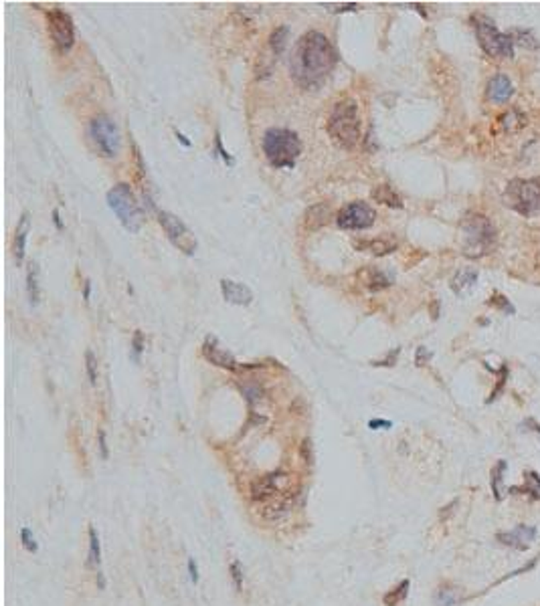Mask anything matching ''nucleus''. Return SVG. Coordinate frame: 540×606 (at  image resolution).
Returning a JSON list of instances; mask_svg holds the SVG:
<instances>
[{"label":"nucleus","instance_id":"nucleus-1","mask_svg":"<svg viewBox=\"0 0 540 606\" xmlns=\"http://www.w3.org/2000/svg\"><path fill=\"white\" fill-rule=\"evenodd\" d=\"M338 63V53L330 39L310 31L296 43L290 57V73L302 87H314L324 81Z\"/></svg>","mask_w":540,"mask_h":606},{"label":"nucleus","instance_id":"nucleus-2","mask_svg":"<svg viewBox=\"0 0 540 606\" xmlns=\"http://www.w3.org/2000/svg\"><path fill=\"white\" fill-rule=\"evenodd\" d=\"M328 136L332 142L342 148V150H352L358 139H360V116H358V102L346 97L340 99L334 105L330 111V118L326 123Z\"/></svg>","mask_w":540,"mask_h":606},{"label":"nucleus","instance_id":"nucleus-3","mask_svg":"<svg viewBox=\"0 0 540 606\" xmlns=\"http://www.w3.org/2000/svg\"><path fill=\"white\" fill-rule=\"evenodd\" d=\"M263 154L274 168H294L302 154V142L288 128H271L263 134Z\"/></svg>","mask_w":540,"mask_h":606},{"label":"nucleus","instance_id":"nucleus-4","mask_svg":"<svg viewBox=\"0 0 540 606\" xmlns=\"http://www.w3.org/2000/svg\"><path fill=\"white\" fill-rule=\"evenodd\" d=\"M496 239H498L496 228L488 216L473 212L461 221V245L468 257L480 259L492 253V249L496 247Z\"/></svg>","mask_w":540,"mask_h":606},{"label":"nucleus","instance_id":"nucleus-5","mask_svg":"<svg viewBox=\"0 0 540 606\" xmlns=\"http://www.w3.org/2000/svg\"><path fill=\"white\" fill-rule=\"evenodd\" d=\"M107 207L114 210V214L120 219V223L126 230L130 233H138L146 216H144V210L140 207L138 198L134 196L132 188L128 184H116L112 191L107 192Z\"/></svg>","mask_w":540,"mask_h":606},{"label":"nucleus","instance_id":"nucleus-6","mask_svg":"<svg viewBox=\"0 0 540 606\" xmlns=\"http://www.w3.org/2000/svg\"><path fill=\"white\" fill-rule=\"evenodd\" d=\"M504 205L514 208L522 216L540 212V176L526 180H512L504 192Z\"/></svg>","mask_w":540,"mask_h":606},{"label":"nucleus","instance_id":"nucleus-7","mask_svg":"<svg viewBox=\"0 0 540 606\" xmlns=\"http://www.w3.org/2000/svg\"><path fill=\"white\" fill-rule=\"evenodd\" d=\"M475 35L480 41V47L494 59H512L514 57V43L510 35H502L496 25L486 17L473 18Z\"/></svg>","mask_w":540,"mask_h":606},{"label":"nucleus","instance_id":"nucleus-8","mask_svg":"<svg viewBox=\"0 0 540 606\" xmlns=\"http://www.w3.org/2000/svg\"><path fill=\"white\" fill-rule=\"evenodd\" d=\"M89 136H91L95 150L100 152V156H118L120 146H122V136H120L118 125L109 120L105 113H100V116H95L93 120L89 121Z\"/></svg>","mask_w":540,"mask_h":606},{"label":"nucleus","instance_id":"nucleus-9","mask_svg":"<svg viewBox=\"0 0 540 606\" xmlns=\"http://www.w3.org/2000/svg\"><path fill=\"white\" fill-rule=\"evenodd\" d=\"M158 223L164 228L168 241L173 242L178 251H182L184 255H194L196 253V239L191 233V228L184 225L178 216L166 212V210H160L158 212Z\"/></svg>","mask_w":540,"mask_h":606},{"label":"nucleus","instance_id":"nucleus-10","mask_svg":"<svg viewBox=\"0 0 540 606\" xmlns=\"http://www.w3.org/2000/svg\"><path fill=\"white\" fill-rule=\"evenodd\" d=\"M374 219H377V212L372 210V207L363 200H356L338 212L336 225L344 230H365L374 225Z\"/></svg>","mask_w":540,"mask_h":606},{"label":"nucleus","instance_id":"nucleus-11","mask_svg":"<svg viewBox=\"0 0 540 606\" xmlns=\"http://www.w3.org/2000/svg\"><path fill=\"white\" fill-rule=\"evenodd\" d=\"M47 25H49V33H51L55 47L61 53L69 51L75 43V27L69 15L59 8H53L47 13Z\"/></svg>","mask_w":540,"mask_h":606},{"label":"nucleus","instance_id":"nucleus-12","mask_svg":"<svg viewBox=\"0 0 540 606\" xmlns=\"http://www.w3.org/2000/svg\"><path fill=\"white\" fill-rule=\"evenodd\" d=\"M203 356H205L210 364L219 366V368H227V370H237V368H239L235 356L223 346H219V342H217L215 338H207V340H205V344H203Z\"/></svg>","mask_w":540,"mask_h":606},{"label":"nucleus","instance_id":"nucleus-13","mask_svg":"<svg viewBox=\"0 0 540 606\" xmlns=\"http://www.w3.org/2000/svg\"><path fill=\"white\" fill-rule=\"evenodd\" d=\"M221 294L233 305H249L253 301V291L233 279H221Z\"/></svg>","mask_w":540,"mask_h":606},{"label":"nucleus","instance_id":"nucleus-14","mask_svg":"<svg viewBox=\"0 0 540 606\" xmlns=\"http://www.w3.org/2000/svg\"><path fill=\"white\" fill-rule=\"evenodd\" d=\"M514 95V85L510 81V77L504 73H498L490 79L488 85V99L494 104H504L510 97Z\"/></svg>","mask_w":540,"mask_h":606},{"label":"nucleus","instance_id":"nucleus-15","mask_svg":"<svg viewBox=\"0 0 540 606\" xmlns=\"http://www.w3.org/2000/svg\"><path fill=\"white\" fill-rule=\"evenodd\" d=\"M283 479L281 473H271V475H263L259 479H255L251 483V495L255 500H267L274 497L279 491V481Z\"/></svg>","mask_w":540,"mask_h":606},{"label":"nucleus","instance_id":"nucleus-16","mask_svg":"<svg viewBox=\"0 0 540 606\" xmlns=\"http://www.w3.org/2000/svg\"><path fill=\"white\" fill-rule=\"evenodd\" d=\"M352 247L356 251H365V253H372V255H389L397 249V241L389 239V237H379V239H360V241H352Z\"/></svg>","mask_w":540,"mask_h":606},{"label":"nucleus","instance_id":"nucleus-17","mask_svg":"<svg viewBox=\"0 0 540 606\" xmlns=\"http://www.w3.org/2000/svg\"><path fill=\"white\" fill-rule=\"evenodd\" d=\"M536 536V530L534 528H528V525H518L516 530L508 532V534H500L498 539L506 544V546H512V548H518V550H526L530 546V542Z\"/></svg>","mask_w":540,"mask_h":606},{"label":"nucleus","instance_id":"nucleus-18","mask_svg":"<svg viewBox=\"0 0 540 606\" xmlns=\"http://www.w3.org/2000/svg\"><path fill=\"white\" fill-rule=\"evenodd\" d=\"M31 233V216L29 212H22L20 221H18L17 230H15V257L18 263H22L25 259V249H27V239Z\"/></svg>","mask_w":540,"mask_h":606},{"label":"nucleus","instance_id":"nucleus-19","mask_svg":"<svg viewBox=\"0 0 540 606\" xmlns=\"http://www.w3.org/2000/svg\"><path fill=\"white\" fill-rule=\"evenodd\" d=\"M475 281H478V271H475V269H470V267L459 269V271L455 273V277L452 279L453 294L461 295V297L468 295L471 289H473Z\"/></svg>","mask_w":540,"mask_h":606},{"label":"nucleus","instance_id":"nucleus-20","mask_svg":"<svg viewBox=\"0 0 540 606\" xmlns=\"http://www.w3.org/2000/svg\"><path fill=\"white\" fill-rule=\"evenodd\" d=\"M372 198H374L377 202H381V205H386V207H393V208L403 207L399 194L393 191L389 184H381V186H377V188L372 191Z\"/></svg>","mask_w":540,"mask_h":606},{"label":"nucleus","instance_id":"nucleus-21","mask_svg":"<svg viewBox=\"0 0 540 606\" xmlns=\"http://www.w3.org/2000/svg\"><path fill=\"white\" fill-rule=\"evenodd\" d=\"M360 277H363V283L366 287L372 289V291H379V289H384V287L391 285V279L383 275L381 271H377V269H365L360 273Z\"/></svg>","mask_w":540,"mask_h":606},{"label":"nucleus","instance_id":"nucleus-22","mask_svg":"<svg viewBox=\"0 0 540 606\" xmlns=\"http://www.w3.org/2000/svg\"><path fill=\"white\" fill-rule=\"evenodd\" d=\"M290 511V505L285 500H276V502L267 503L262 509V516L267 521H279L285 514Z\"/></svg>","mask_w":540,"mask_h":606},{"label":"nucleus","instance_id":"nucleus-23","mask_svg":"<svg viewBox=\"0 0 540 606\" xmlns=\"http://www.w3.org/2000/svg\"><path fill=\"white\" fill-rule=\"evenodd\" d=\"M102 564V548H100V536L95 532V528H89V566L91 568H100Z\"/></svg>","mask_w":540,"mask_h":606},{"label":"nucleus","instance_id":"nucleus-24","mask_svg":"<svg viewBox=\"0 0 540 606\" xmlns=\"http://www.w3.org/2000/svg\"><path fill=\"white\" fill-rule=\"evenodd\" d=\"M27 291H29V301L36 305L39 303V267L36 263H31L29 265V271H27Z\"/></svg>","mask_w":540,"mask_h":606},{"label":"nucleus","instance_id":"nucleus-25","mask_svg":"<svg viewBox=\"0 0 540 606\" xmlns=\"http://www.w3.org/2000/svg\"><path fill=\"white\" fill-rule=\"evenodd\" d=\"M288 35H290L288 27H279V29H276V31L271 33V36H269V47H271V51H274L276 57L281 55L283 49H285V45H288Z\"/></svg>","mask_w":540,"mask_h":606},{"label":"nucleus","instance_id":"nucleus-26","mask_svg":"<svg viewBox=\"0 0 540 606\" xmlns=\"http://www.w3.org/2000/svg\"><path fill=\"white\" fill-rule=\"evenodd\" d=\"M512 491H522L532 495L534 500H540V477L536 473H526V483L522 487H514Z\"/></svg>","mask_w":540,"mask_h":606},{"label":"nucleus","instance_id":"nucleus-27","mask_svg":"<svg viewBox=\"0 0 540 606\" xmlns=\"http://www.w3.org/2000/svg\"><path fill=\"white\" fill-rule=\"evenodd\" d=\"M407 592H409V580H403L397 588L393 590V592H389V594L384 596V605L397 606L399 602H403V600L407 598Z\"/></svg>","mask_w":540,"mask_h":606},{"label":"nucleus","instance_id":"nucleus-28","mask_svg":"<svg viewBox=\"0 0 540 606\" xmlns=\"http://www.w3.org/2000/svg\"><path fill=\"white\" fill-rule=\"evenodd\" d=\"M506 471V461H500L496 469H494V475H492V489H494V495L496 500H502V489H500V481H502V473Z\"/></svg>","mask_w":540,"mask_h":606},{"label":"nucleus","instance_id":"nucleus-29","mask_svg":"<svg viewBox=\"0 0 540 606\" xmlns=\"http://www.w3.org/2000/svg\"><path fill=\"white\" fill-rule=\"evenodd\" d=\"M522 120H524L522 116H520L518 111H514V109H512L508 116H504V118H502V121H504V128L508 130V132H514V130L522 128L524 125Z\"/></svg>","mask_w":540,"mask_h":606},{"label":"nucleus","instance_id":"nucleus-30","mask_svg":"<svg viewBox=\"0 0 540 606\" xmlns=\"http://www.w3.org/2000/svg\"><path fill=\"white\" fill-rule=\"evenodd\" d=\"M86 366H88V376L91 384L97 382V360H95V354L88 350L86 352Z\"/></svg>","mask_w":540,"mask_h":606},{"label":"nucleus","instance_id":"nucleus-31","mask_svg":"<svg viewBox=\"0 0 540 606\" xmlns=\"http://www.w3.org/2000/svg\"><path fill=\"white\" fill-rule=\"evenodd\" d=\"M20 539H22V546H25V550H29V552H36V550H39L35 537H33V534H31V530H29V528H22V530H20Z\"/></svg>","mask_w":540,"mask_h":606},{"label":"nucleus","instance_id":"nucleus-32","mask_svg":"<svg viewBox=\"0 0 540 606\" xmlns=\"http://www.w3.org/2000/svg\"><path fill=\"white\" fill-rule=\"evenodd\" d=\"M229 570H231V578H233L235 588L237 590L243 588V570H241V564H239V562H233Z\"/></svg>","mask_w":540,"mask_h":606},{"label":"nucleus","instance_id":"nucleus-33","mask_svg":"<svg viewBox=\"0 0 540 606\" xmlns=\"http://www.w3.org/2000/svg\"><path fill=\"white\" fill-rule=\"evenodd\" d=\"M514 35L520 39V45L528 47V49H536L539 47V43L534 41V36L530 35L528 31H514Z\"/></svg>","mask_w":540,"mask_h":606},{"label":"nucleus","instance_id":"nucleus-34","mask_svg":"<svg viewBox=\"0 0 540 606\" xmlns=\"http://www.w3.org/2000/svg\"><path fill=\"white\" fill-rule=\"evenodd\" d=\"M215 148H217V152H219V156L223 158V162H227L229 166H233L235 164V160H233V156L227 152L225 148H223V144H221V134L217 132V136H215Z\"/></svg>","mask_w":540,"mask_h":606},{"label":"nucleus","instance_id":"nucleus-35","mask_svg":"<svg viewBox=\"0 0 540 606\" xmlns=\"http://www.w3.org/2000/svg\"><path fill=\"white\" fill-rule=\"evenodd\" d=\"M132 347H134V358L138 360L140 354H142V350H144V336H142V331H136L134 333V338H132Z\"/></svg>","mask_w":540,"mask_h":606},{"label":"nucleus","instance_id":"nucleus-36","mask_svg":"<svg viewBox=\"0 0 540 606\" xmlns=\"http://www.w3.org/2000/svg\"><path fill=\"white\" fill-rule=\"evenodd\" d=\"M189 574H191L192 582L196 584V582H198V568H196V564H194L192 558H189Z\"/></svg>","mask_w":540,"mask_h":606},{"label":"nucleus","instance_id":"nucleus-37","mask_svg":"<svg viewBox=\"0 0 540 606\" xmlns=\"http://www.w3.org/2000/svg\"><path fill=\"white\" fill-rule=\"evenodd\" d=\"M100 450H102V457H104V459L109 457V453H107V441H105L104 431H100Z\"/></svg>","mask_w":540,"mask_h":606},{"label":"nucleus","instance_id":"nucleus-38","mask_svg":"<svg viewBox=\"0 0 540 606\" xmlns=\"http://www.w3.org/2000/svg\"><path fill=\"white\" fill-rule=\"evenodd\" d=\"M368 427H370V429H381V427L389 429V427H391V422H389V420H370V422H368Z\"/></svg>","mask_w":540,"mask_h":606},{"label":"nucleus","instance_id":"nucleus-39","mask_svg":"<svg viewBox=\"0 0 540 606\" xmlns=\"http://www.w3.org/2000/svg\"><path fill=\"white\" fill-rule=\"evenodd\" d=\"M429 358H431V354H429V352H425V347H419L417 350V364L419 366H421V362H423V360H429Z\"/></svg>","mask_w":540,"mask_h":606},{"label":"nucleus","instance_id":"nucleus-40","mask_svg":"<svg viewBox=\"0 0 540 606\" xmlns=\"http://www.w3.org/2000/svg\"><path fill=\"white\" fill-rule=\"evenodd\" d=\"M53 221H55L57 228H63V223H61V219H59V210H57V208L53 210Z\"/></svg>","mask_w":540,"mask_h":606},{"label":"nucleus","instance_id":"nucleus-41","mask_svg":"<svg viewBox=\"0 0 540 606\" xmlns=\"http://www.w3.org/2000/svg\"><path fill=\"white\" fill-rule=\"evenodd\" d=\"M89 294H91V283L86 281V285H83V299H86V301H89Z\"/></svg>","mask_w":540,"mask_h":606},{"label":"nucleus","instance_id":"nucleus-42","mask_svg":"<svg viewBox=\"0 0 540 606\" xmlns=\"http://www.w3.org/2000/svg\"><path fill=\"white\" fill-rule=\"evenodd\" d=\"M176 138L180 139V142H182V144H184V146H187V148H191V142H189V139L184 138V136H182V134H180V132H176Z\"/></svg>","mask_w":540,"mask_h":606}]
</instances>
